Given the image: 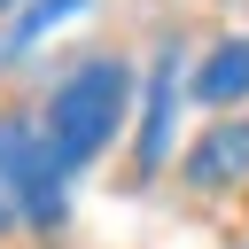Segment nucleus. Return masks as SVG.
<instances>
[{
  "mask_svg": "<svg viewBox=\"0 0 249 249\" xmlns=\"http://www.w3.org/2000/svg\"><path fill=\"white\" fill-rule=\"evenodd\" d=\"M124 93H132V70L109 62V54L78 62V70L47 93V148L62 156V171H78V163H93V156L109 148V132L124 124Z\"/></svg>",
  "mask_w": 249,
  "mask_h": 249,
  "instance_id": "obj_1",
  "label": "nucleus"
},
{
  "mask_svg": "<svg viewBox=\"0 0 249 249\" xmlns=\"http://www.w3.org/2000/svg\"><path fill=\"white\" fill-rule=\"evenodd\" d=\"M0 202H16L31 226L62 218V156L47 148V124L0 117Z\"/></svg>",
  "mask_w": 249,
  "mask_h": 249,
  "instance_id": "obj_2",
  "label": "nucleus"
},
{
  "mask_svg": "<svg viewBox=\"0 0 249 249\" xmlns=\"http://www.w3.org/2000/svg\"><path fill=\"white\" fill-rule=\"evenodd\" d=\"M226 179H249V117L210 124V140L187 156V187H226Z\"/></svg>",
  "mask_w": 249,
  "mask_h": 249,
  "instance_id": "obj_3",
  "label": "nucleus"
},
{
  "mask_svg": "<svg viewBox=\"0 0 249 249\" xmlns=\"http://www.w3.org/2000/svg\"><path fill=\"white\" fill-rule=\"evenodd\" d=\"M171 109H179V78H171V62H163L156 86H148V117H140V171H156V163L171 156Z\"/></svg>",
  "mask_w": 249,
  "mask_h": 249,
  "instance_id": "obj_4",
  "label": "nucleus"
},
{
  "mask_svg": "<svg viewBox=\"0 0 249 249\" xmlns=\"http://www.w3.org/2000/svg\"><path fill=\"white\" fill-rule=\"evenodd\" d=\"M195 93L210 101V109H226V101H241L249 93V39H226L202 70H195Z\"/></svg>",
  "mask_w": 249,
  "mask_h": 249,
  "instance_id": "obj_5",
  "label": "nucleus"
},
{
  "mask_svg": "<svg viewBox=\"0 0 249 249\" xmlns=\"http://www.w3.org/2000/svg\"><path fill=\"white\" fill-rule=\"evenodd\" d=\"M78 8H86V0H31V8L16 16V31H8V54H23V47H39V39H47V31L62 23V16H78Z\"/></svg>",
  "mask_w": 249,
  "mask_h": 249,
  "instance_id": "obj_6",
  "label": "nucleus"
},
{
  "mask_svg": "<svg viewBox=\"0 0 249 249\" xmlns=\"http://www.w3.org/2000/svg\"><path fill=\"white\" fill-rule=\"evenodd\" d=\"M0 8H16V0H0Z\"/></svg>",
  "mask_w": 249,
  "mask_h": 249,
  "instance_id": "obj_7",
  "label": "nucleus"
}]
</instances>
